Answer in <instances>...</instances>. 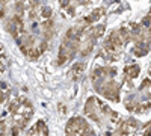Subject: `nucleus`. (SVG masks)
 Here are the masks:
<instances>
[{"mask_svg": "<svg viewBox=\"0 0 151 136\" xmlns=\"http://www.w3.org/2000/svg\"><path fill=\"white\" fill-rule=\"evenodd\" d=\"M67 136H95L94 130L89 127V124L80 117L71 118L67 122Z\"/></svg>", "mask_w": 151, "mask_h": 136, "instance_id": "nucleus-1", "label": "nucleus"}, {"mask_svg": "<svg viewBox=\"0 0 151 136\" xmlns=\"http://www.w3.org/2000/svg\"><path fill=\"white\" fill-rule=\"evenodd\" d=\"M95 88L97 91L104 95L106 98H109V100L112 101H118L119 97H118V92H119V85L115 82V80H104V82H100V83H95Z\"/></svg>", "mask_w": 151, "mask_h": 136, "instance_id": "nucleus-2", "label": "nucleus"}, {"mask_svg": "<svg viewBox=\"0 0 151 136\" xmlns=\"http://www.w3.org/2000/svg\"><path fill=\"white\" fill-rule=\"evenodd\" d=\"M79 41H71V40H65L62 42L60 48H59V55H58V65H64L67 60H70L76 52L79 50Z\"/></svg>", "mask_w": 151, "mask_h": 136, "instance_id": "nucleus-3", "label": "nucleus"}, {"mask_svg": "<svg viewBox=\"0 0 151 136\" xmlns=\"http://www.w3.org/2000/svg\"><path fill=\"white\" fill-rule=\"evenodd\" d=\"M137 126V122L133 119V118H129L127 121H124L122 124H121V127H119V133L121 135H127V133H132V132H134V127Z\"/></svg>", "mask_w": 151, "mask_h": 136, "instance_id": "nucleus-4", "label": "nucleus"}, {"mask_svg": "<svg viewBox=\"0 0 151 136\" xmlns=\"http://www.w3.org/2000/svg\"><path fill=\"white\" fill-rule=\"evenodd\" d=\"M83 71H85V64H83V62L74 64V65H73V70H71V77H73V80H79V77L83 74Z\"/></svg>", "mask_w": 151, "mask_h": 136, "instance_id": "nucleus-5", "label": "nucleus"}, {"mask_svg": "<svg viewBox=\"0 0 151 136\" xmlns=\"http://www.w3.org/2000/svg\"><path fill=\"white\" fill-rule=\"evenodd\" d=\"M101 15H103V9H95V11H92L88 17L83 18V24H85V26H86V24H91V23L97 21Z\"/></svg>", "mask_w": 151, "mask_h": 136, "instance_id": "nucleus-6", "label": "nucleus"}, {"mask_svg": "<svg viewBox=\"0 0 151 136\" xmlns=\"http://www.w3.org/2000/svg\"><path fill=\"white\" fill-rule=\"evenodd\" d=\"M42 32H44V36H45V38H52V36H53L55 29H53V21H52V20L42 21Z\"/></svg>", "mask_w": 151, "mask_h": 136, "instance_id": "nucleus-7", "label": "nucleus"}, {"mask_svg": "<svg viewBox=\"0 0 151 136\" xmlns=\"http://www.w3.org/2000/svg\"><path fill=\"white\" fill-rule=\"evenodd\" d=\"M139 65H129V67H125L124 68V73L127 74V77L129 79H134L137 77V74H139Z\"/></svg>", "mask_w": 151, "mask_h": 136, "instance_id": "nucleus-8", "label": "nucleus"}, {"mask_svg": "<svg viewBox=\"0 0 151 136\" xmlns=\"http://www.w3.org/2000/svg\"><path fill=\"white\" fill-rule=\"evenodd\" d=\"M38 14H40V17L42 18V21H45V20H50L52 18V9H50L48 6H42V8H40V12H38Z\"/></svg>", "mask_w": 151, "mask_h": 136, "instance_id": "nucleus-9", "label": "nucleus"}, {"mask_svg": "<svg viewBox=\"0 0 151 136\" xmlns=\"http://www.w3.org/2000/svg\"><path fill=\"white\" fill-rule=\"evenodd\" d=\"M150 107H151V103H150V101L141 103V104H137V106L134 107V112H136V114H142V112H145V110H148Z\"/></svg>", "mask_w": 151, "mask_h": 136, "instance_id": "nucleus-10", "label": "nucleus"}, {"mask_svg": "<svg viewBox=\"0 0 151 136\" xmlns=\"http://www.w3.org/2000/svg\"><path fill=\"white\" fill-rule=\"evenodd\" d=\"M118 33H119L121 40H122L124 42H129V41H130V32H129L127 29H125V27H121Z\"/></svg>", "mask_w": 151, "mask_h": 136, "instance_id": "nucleus-11", "label": "nucleus"}, {"mask_svg": "<svg viewBox=\"0 0 151 136\" xmlns=\"http://www.w3.org/2000/svg\"><path fill=\"white\" fill-rule=\"evenodd\" d=\"M23 5H24V9H35L36 8V0H23Z\"/></svg>", "mask_w": 151, "mask_h": 136, "instance_id": "nucleus-12", "label": "nucleus"}, {"mask_svg": "<svg viewBox=\"0 0 151 136\" xmlns=\"http://www.w3.org/2000/svg\"><path fill=\"white\" fill-rule=\"evenodd\" d=\"M59 3L62 9H67L68 6H71V0H59Z\"/></svg>", "mask_w": 151, "mask_h": 136, "instance_id": "nucleus-13", "label": "nucleus"}, {"mask_svg": "<svg viewBox=\"0 0 151 136\" xmlns=\"http://www.w3.org/2000/svg\"><path fill=\"white\" fill-rule=\"evenodd\" d=\"M144 136H151V121L145 124V130H144Z\"/></svg>", "mask_w": 151, "mask_h": 136, "instance_id": "nucleus-14", "label": "nucleus"}, {"mask_svg": "<svg viewBox=\"0 0 151 136\" xmlns=\"http://www.w3.org/2000/svg\"><path fill=\"white\" fill-rule=\"evenodd\" d=\"M0 59H2V60H6V52H5V47H3L2 42H0Z\"/></svg>", "mask_w": 151, "mask_h": 136, "instance_id": "nucleus-15", "label": "nucleus"}, {"mask_svg": "<svg viewBox=\"0 0 151 136\" xmlns=\"http://www.w3.org/2000/svg\"><path fill=\"white\" fill-rule=\"evenodd\" d=\"M6 124H5V122H0V136H5L6 135Z\"/></svg>", "mask_w": 151, "mask_h": 136, "instance_id": "nucleus-16", "label": "nucleus"}, {"mask_svg": "<svg viewBox=\"0 0 151 136\" xmlns=\"http://www.w3.org/2000/svg\"><path fill=\"white\" fill-rule=\"evenodd\" d=\"M150 85H151V82H150V80L147 79L145 82H142V85H141V89H144V88H147V86H150Z\"/></svg>", "mask_w": 151, "mask_h": 136, "instance_id": "nucleus-17", "label": "nucleus"}, {"mask_svg": "<svg viewBox=\"0 0 151 136\" xmlns=\"http://www.w3.org/2000/svg\"><path fill=\"white\" fill-rule=\"evenodd\" d=\"M3 70H5V65H3V62H2V59H0V74L3 73Z\"/></svg>", "mask_w": 151, "mask_h": 136, "instance_id": "nucleus-18", "label": "nucleus"}]
</instances>
